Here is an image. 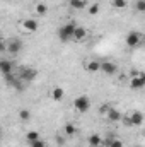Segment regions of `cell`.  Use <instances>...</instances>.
Returning <instances> with one entry per match:
<instances>
[{"instance_id": "obj_1", "label": "cell", "mask_w": 145, "mask_h": 147, "mask_svg": "<svg viewBox=\"0 0 145 147\" xmlns=\"http://www.w3.org/2000/svg\"><path fill=\"white\" fill-rule=\"evenodd\" d=\"M73 108L79 111V113H87L91 108V98L85 96V94H80L73 99Z\"/></svg>"}, {"instance_id": "obj_2", "label": "cell", "mask_w": 145, "mask_h": 147, "mask_svg": "<svg viewBox=\"0 0 145 147\" xmlns=\"http://www.w3.org/2000/svg\"><path fill=\"white\" fill-rule=\"evenodd\" d=\"M75 22H67V24H63L60 29H58V38L62 39V41H70L73 36V29H75Z\"/></svg>"}, {"instance_id": "obj_3", "label": "cell", "mask_w": 145, "mask_h": 147, "mask_svg": "<svg viewBox=\"0 0 145 147\" xmlns=\"http://www.w3.org/2000/svg\"><path fill=\"white\" fill-rule=\"evenodd\" d=\"M19 28L22 29V31H26V33H36L38 29H39V22H38V19H33V17H28V19H24V21H21L19 22Z\"/></svg>"}, {"instance_id": "obj_4", "label": "cell", "mask_w": 145, "mask_h": 147, "mask_svg": "<svg viewBox=\"0 0 145 147\" xmlns=\"http://www.w3.org/2000/svg\"><path fill=\"white\" fill-rule=\"evenodd\" d=\"M99 72L106 74V75H116V74L119 72V67L114 63V62H111V60H104V62H101V67H99Z\"/></svg>"}, {"instance_id": "obj_5", "label": "cell", "mask_w": 145, "mask_h": 147, "mask_svg": "<svg viewBox=\"0 0 145 147\" xmlns=\"http://www.w3.org/2000/svg\"><path fill=\"white\" fill-rule=\"evenodd\" d=\"M125 43H126V46H130V48H135V46H138L140 43H142V34L138 33V31H130L126 38H125Z\"/></svg>"}, {"instance_id": "obj_6", "label": "cell", "mask_w": 145, "mask_h": 147, "mask_svg": "<svg viewBox=\"0 0 145 147\" xmlns=\"http://www.w3.org/2000/svg\"><path fill=\"white\" fill-rule=\"evenodd\" d=\"M126 123L128 125H133V127H140L142 123H144V113L142 111H132L130 115H128V118H126Z\"/></svg>"}, {"instance_id": "obj_7", "label": "cell", "mask_w": 145, "mask_h": 147, "mask_svg": "<svg viewBox=\"0 0 145 147\" xmlns=\"http://www.w3.org/2000/svg\"><path fill=\"white\" fill-rule=\"evenodd\" d=\"M7 45V53H10V55H19L21 53V50H22V41L21 39H10L9 43H5Z\"/></svg>"}, {"instance_id": "obj_8", "label": "cell", "mask_w": 145, "mask_h": 147, "mask_svg": "<svg viewBox=\"0 0 145 147\" xmlns=\"http://www.w3.org/2000/svg\"><path fill=\"white\" fill-rule=\"evenodd\" d=\"M144 86H145V74L144 72H138V75L132 77V80H130V87H132L133 91H140Z\"/></svg>"}, {"instance_id": "obj_9", "label": "cell", "mask_w": 145, "mask_h": 147, "mask_svg": "<svg viewBox=\"0 0 145 147\" xmlns=\"http://www.w3.org/2000/svg\"><path fill=\"white\" fill-rule=\"evenodd\" d=\"M99 67H101V62H99V60L89 58V60L84 62V69H85L87 72H91V74H97L99 72Z\"/></svg>"}, {"instance_id": "obj_10", "label": "cell", "mask_w": 145, "mask_h": 147, "mask_svg": "<svg viewBox=\"0 0 145 147\" xmlns=\"http://www.w3.org/2000/svg\"><path fill=\"white\" fill-rule=\"evenodd\" d=\"M50 98H51V101H62L63 98H65V91H63V87H60V86H53L51 87V91H50Z\"/></svg>"}, {"instance_id": "obj_11", "label": "cell", "mask_w": 145, "mask_h": 147, "mask_svg": "<svg viewBox=\"0 0 145 147\" xmlns=\"http://www.w3.org/2000/svg\"><path fill=\"white\" fill-rule=\"evenodd\" d=\"M104 115H106V118H108L109 121H114V123L123 120V113L119 110H116V108H111V106L108 108V111H106Z\"/></svg>"}, {"instance_id": "obj_12", "label": "cell", "mask_w": 145, "mask_h": 147, "mask_svg": "<svg viewBox=\"0 0 145 147\" xmlns=\"http://www.w3.org/2000/svg\"><path fill=\"white\" fill-rule=\"evenodd\" d=\"M12 70H14V63L7 58H0V74L5 77V75L12 74Z\"/></svg>"}, {"instance_id": "obj_13", "label": "cell", "mask_w": 145, "mask_h": 147, "mask_svg": "<svg viewBox=\"0 0 145 147\" xmlns=\"http://www.w3.org/2000/svg\"><path fill=\"white\" fill-rule=\"evenodd\" d=\"M87 36H89V31H87L85 28H82V26H75V29H73V36H72L73 41H84Z\"/></svg>"}, {"instance_id": "obj_14", "label": "cell", "mask_w": 145, "mask_h": 147, "mask_svg": "<svg viewBox=\"0 0 145 147\" xmlns=\"http://www.w3.org/2000/svg\"><path fill=\"white\" fill-rule=\"evenodd\" d=\"M38 75V70L36 69H22V72H21V80H28V82H31V80H34Z\"/></svg>"}, {"instance_id": "obj_15", "label": "cell", "mask_w": 145, "mask_h": 147, "mask_svg": "<svg viewBox=\"0 0 145 147\" xmlns=\"http://www.w3.org/2000/svg\"><path fill=\"white\" fill-rule=\"evenodd\" d=\"M103 147H123V140L118 137H108L103 139Z\"/></svg>"}, {"instance_id": "obj_16", "label": "cell", "mask_w": 145, "mask_h": 147, "mask_svg": "<svg viewBox=\"0 0 145 147\" xmlns=\"http://www.w3.org/2000/svg\"><path fill=\"white\" fill-rule=\"evenodd\" d=\"M87 142L91 147H103V137L99 134H92V135H89Z\"/></svg>"}, {"instance_id": "obj_17", "label": "cell", "mask_w": 145, "mask_h": 147, "mask_svg": "<svg viewBox=\"0 0 145 147\" xmlns=\"http://www.w3.org/2000/svg\"><path fill=\"white\" fill-rule=\"evenodd\" d=\"M68 5L72 7L73 10H82V9H85L87 2L85 0H68Z\"/></svg>"}, {"instance_id": "obj_18", "label": "cell", "mask_w": 145, "mask_h": 147, "mask_svg": "<svg viewBox=\"0 0 145 147\" xmlns=\"http://www.w3.org/2000/svg\"><path fill=\"white\" fill-rule=\"evenodd\" d=\"M63 132H65V135L73 137V135L77 134V127H75L73 123H65V125H63Z\"/></svg>"}, {"instance_id": "obj_19", "label": "cell", "mask_w": 145, "mask_h": 147, "mask_svg": "<svg viewBox=\"0 0 145 147\" xmlns=\"http://www.w3.org/2000/svg\"><path fill=\"white\" fill-rule=\"evenodd\" d=\"M38 139H41L38 130H29V132L26 134V140H28V142H34V140H38Z\"/></svg>"}, {"instance_id": "obj_20", "label": "cell", "mask_w": 145, "mask_h": 147, "mask_svg": "<svg viewBox=\"0 0 145 147\" xmlns=\"http://www.w3.org/2000/svg\"><path fill=\"white\" fill-rule=\"evenodd\" d=\"M46 12H48V5L46 3H43V2L36 3V14L38 16H44Z\"/></svg>"}, {"instance_id": "obj_21", "label": "cell", "mask_w": 145, "mask_h": 147, "mask_svg": "<svg viewBox=\"0 0 145 147\" xmlns=\"http://www.w3.org/2000/svg\"><path fill=\"white\" fill-rule=\"evenodd\" d=\"M19 118H21L22 121H28V120L31 118V111L29 110H21L19 111Z\"/></svg>"}, {"instance_id": "obj_22", "label": "cell", "mask_w": 145, "mask_h": 147, "mask_svg": "<svg viewBox=\"0 0 145 147\" xmlns=\"http://www.w3.org/2000/svg\"><path fill=\"white\" fill-rule=\"evenodd\" d=\"M128 3H126V0H113V7L114 9H125Z\"/></svg>"}, {"instance_id": "obj_23", "label": "cell", "mask_w": 145, "mask_h": 147, "mask_svg": "<svg viewBox=\"0 0 145 147\" xmlns=\"http://www.w3.org/2000/svg\"><path fill=\"white\" fill-rule=\"evenodd\" d=\"M99 9H101L99 3H92V5L89 7V14H91V16H97V14H99Z\"/></svg>"}, {"instance_id": "obj_24", "label": "cell", "mask_w": 145, "mask_h": 147, "mask_svg": "<svg viewBox=\"0 0 145 147\" xmlns=\"http://www.w3.org/2000/svg\"><path fill=\"white\" fill-rule=\"evenodd\" d=\"M29 146L31 147H46V142H44L43 139H38L34 142H29Z\"/></svg>"}, {"instance_id": "obj_25", "label": "cell", "mask_w": 145, "mask_h": 147, "mask_svg": "<svg viewBox=\"0 0 145 147\" xmlns=\"http://www.w3.org/2000/svg\"><path fill=\"white\" fill-rule=\"evenodd\" d=\"M135 7H137V10H138V12H145V0H137Z\"/></svg>"}, {"instance_id": "obj_26", "label": "cell", "mask_w": 145, "mask_h": 147, "mask_svg": "<svg viewBox=\"0 0 145 147\" xmlns=\"http://www.w3.org/2000/svg\"><path fill=\"white\" fill-rule=\"evenodd\" d=\"M5 50H7V45H5L3 41H0V53H3Z\"/></svg>"}, {"instance_id": "obj_27", "label": "cell", "mask_w": 145, "mask_h": 147, "mask_svg": "<svg viewBox=\"0 0 145 147\" xmlns=\"http://www.w3.org/2000/svg\"><path fill=\"white\" fill-rule=\"evenodd\" d=\"M0 41H2V38H0Z\"/></svg>"}]
</instances>
